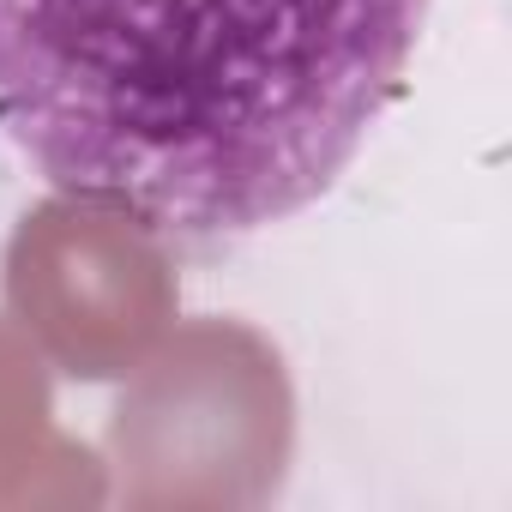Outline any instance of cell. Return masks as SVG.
<instances>
[{
	"instance_id": "1",
	"label": "cell",
	"mask_w": 512,
	"mask_h": 512,
	"mask_svg": "<svg viewBox=\"0 0 512 512\" xmlns=\"http://www.w3.org/2000/svg\"><path fill=\"white\" fill-rule=\"evenodd\" d=\"M428 0H0V133L163 241L314 205L398 103Z\"/></svg>"
},
{
	"instance_id": "2",
	"label": "cell",
	"mask_w": 512,
	"mask_h": 512,
	"mask_svg": "<svg viewBox=\"0 0 512 512\" xmlns=\"http://www.w3.org/2000/svg\"><path fill=\"white\" fill-rule=\"evenodd\" d=\"M296 404L284 356L241 320H193L157 344L115 416L109 464L127 506H260L278 494Z\"/></svg>"
},
{
	"instance_id": "3",
	"label": "cell",
	"mask_w": 512,
	"mask_h": 512,
	"mask_svg": "<svg viewBox=\"0 0 512 512\" xmlns=\"http://www.w3.org/2000/svg\"><path fill=\"white\" fill-rule=\"evenodd\" d=\"M7 314L73 380L133 374L175 320L163 235L97 199H43L7 241Z\"/></svg>"
},
{
	"instance_id": "4",
	"label": "cell",
	"mask_w": 512,
	"mask_h": 512,
	"mask_svg": "<svg viewBox=\"0 0 512 512\" xmlns=\"http://www.w3.org/2000/svg\"><path fill=\"white\" fill-rule=\"evenodd\" d=\"M103 494L97 458L55 428L37 350L0 326V506H97Z\"/></svg>"
}]
</instances>
